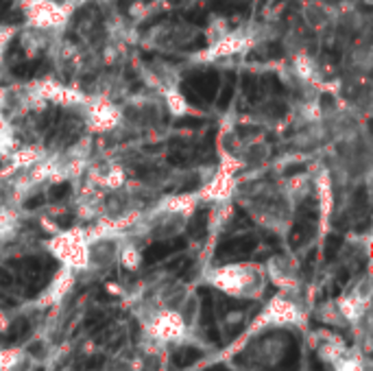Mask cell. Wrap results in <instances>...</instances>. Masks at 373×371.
I'll return each instance as SVG.
<instances>
[{
	"label": "cell",
	"instance_id": "6da1fadb",
	"mask_svg": "<svg viewBox=\"0 0 373 371\" xmlns=\"http://www.w3.org/2000/svg\"><path fill=\"white\" fill-rule=\"evenodd\" d=\"M142 328L146 338L155 345H182L190 338V328L175 308H160L158 312L142 319Z\"/></svg>",
	"mask_w": 373,
	"mask_h": 371
},
{
	"label": "cell",
	"instance_id": "7a4b0ae2",
	"mask_svg": "<svg viewBox=\"0 0 373 371\" xmlns=\"http://www.w3.org/2000/svg\"><path fill=\"white\" fill-rule=\"evenodd\" d=\"M302 323V314L297 312V308L292 306L288 299H282L280 295H273L266 308L262 310L258 326L262 328H290Z\"/></svg>",
	"mask_w": 373,
	"mask_h": 371
},
{
	"label": "cell",
	"instance_id": "3957f363",
	"mask_svg": "<svg viewBox=\"0 0 373 371\" xmlns=\"http://www.w3.org/2000/svg\"><path fill=\"white\" fill-rule=\"evenodd\" d=\"M188 86L196 90L201 100H212L216 96V90H218V74H216V72H206L201 76L190 79Z\"/></svg>",
	"mask_w": 373,
	"mask_h": 371
},
{
	"label": "cell",
	"instance_id": "277c9868",
	"mask_svg": "<svg viewBox=\"0 0 373 371\" xmlns=\"http://www.w3.org/2000/svg\"><path fill=\"white\" fill-rule=\"evenodd\" d=\"M26 354L22 347H2L0 350V371H18L24 367Z\"/></svg>",
	"mask_w": 373,
	"mask_h": 371
},
{
	"label": "cell",
	"instance_id": "5b68a950",
	"mask_svg": "<svg viewBox=\"0 0 373 371\" xmlns=\"http://www.w3.org/2000/svg\"><path fill=\"white\" fill-rule=\"evenodd\" d=\"M347 354H350V347L342 345V340H336V338L328 340V343H323L321 347H318V356H321L328 364H336L342 356H347Z\"/></svg>",
	"mask_w": 373,
	"mask_h": 371
},
{
	"label": "cell",
	"instance_id": "8992f818",
	"mask_svg": "<svg viewBox=\"0 0 373 371\" xmlns=\"http://www.w3.org/2000/svg\"><path fill=\"white\" fill-rule=\"evenodd\" d=\"M332 367H334V371H369L366 369V360L358 354V350H350V354L342 356Z\"/></svg>",
	"mask_w": 373,
	"mask_h": 371
},
{
	"label": "cell",
	"instance_id": "52a82bcc",
	"mask_svg": "<svg viewBox=\"0 0 373 371\" xmlns=\"http://www.w3.org/2000/svg\"><path fill=\"white\" fill-rule=\"evenodd\" d=\"M210 9L218 11V14H244L249 9V2L244 0H212Z\"/></svg>",
	"mask_w": 373,
	"mask_h": 371
},
{
	"label": "cell",
	"instance_id": "ba28073f",
	"mask_svg": "<svg viewBox=\"0 0 373 371\" xmlns=\"http://www.w3.org/2000/svg\"><path fill=\"white\" fill-rule=\"evenodd\" d=\"M46 68H48V64H42V62H24V64L14 66V74L18 79H31L33 74H38Z\"/></svg>",
	"mask_w": 373,
	"mask_h": 371
},
{
	"label": "cell",
	"instance_id": "9c48e42d",
	"mask_svg": "<svg viewBox=\"0 0 373 371\" xmlns=\"http://www.w3.org/2000/svg\"><path fill=\"white\" fill-rule=\"evenodd\" d=\"M234 81H236V74L230 72V74H227V83L222 86V92L218 96V107H220V110H227V105H230L232 94H234Z\"/></svg>",
	"mask_w": 373,
	"mask_h": 371
},
{
	"label": "cell",
	"instance_id": "30bf717a",
	"mask_svg": "<svg viewBox=\"0 0 373 371\" xmlns=\"http://www.w3.org/2000/svg\"><path fill=\"white\" fill-rule=\"evenodd\" d=\"M206 227H208V212L198 210L194 214V218H192V223H190V230H192L194 236H206Z\"/></svg>",
	"mask_w": 373,
	"mask_h": 371
},
{
	"label": "cell",
	"instance_id": "8fae6325",
	"mask_svg": "<svg viewBox=\"0 0 373 371\" xmlns=\"http://www.w3.org/2000/svg\"><path fill=\"white\" fill-rule=\"evenodd\" d=\"M242 90H244L246 98L258 100V96H260V92H258V76H254V74H244V76H242Z\"/></svg>",
	"mask_w": 373,
	"mask_h": 371
},
{
	"label": "cell",
	"instance_id": "7c38bea8",
	"mask_svg": "<svg viewBox=\"0 0 373 371\" xmlns=\"http://www.w3.org/2000/svg\"><path fill=\"white\" fill-rule=\"evenodd\" d=\"M70 192V184H59V186H52L50 188V199L52 201H62L66 199Z\"/></svg>",
	"mask_w": 373,
	"mask_h": 371
},
{
	"label": "cell",
	"instance_id": "4fadbf2b",
	"mask_svg": "<svg viewBox=\"0 0 373 371\" xmlns=\"http://www.w3.org/2000/svg\"><path fill=\"white\" fill-rule=\"evenodd\" d=\"M186 20H188L190 24H201V26H206L208 18H206V11L194 9V11H188V14H186Z\"/></svg>",
	"mask_w": 373,
	"mask_h": 371
},
{
	"label": "cell",
	"instance_id": "5bb4252c",
	"mask_svg": "<svg viewBox=\"0 0 373 371\" xmlns=\"http://www.w3.org/2000/svg\"><path fill=\"white\" fill-rule=\"evenodd\" d=\"M340 242H342L340 236H330V238H328V242H326V244H328V249H326V256H328V258H332L336 251L340 249Z\"/></svg>",
	"mask_w": 373,
	"mask_h": 371
},
{
	"label": "cell",
	"instance_id": "9a60e30c",
	"mask_svg": "<svg viewBox=\"0 0 373 371\" xmlns=\"http://www.w3.org/2000/svg\"><path fill=\"white\" fill-rule=\"evenodd\" d=\"M203 120L201 118H179L175 127H186V129H196V127H201Z\"/></svg>",
	"mask_w": 373,
	"mask_h": 371
},
{
	"label": "cell",
	"instance_id": "2e32d148",
	"mask_svg": "<svg viewBox=\"0 0 373 371\" xmlns=\"http://www.w3.org/2000/svg\"><path fill=\"white\" fill-rule=\"evenodd\" d=\"M266 55L270 59H280L284 55V48H282V44H278V42H270V44H266Z\"/></svg>",
	"mask_w": 373,
	"mask_h": 371
},
{
	"label": "cell",
	"instance_id": "e0dca14e",
	"mask_svg": "<svg viewBox=\"0 0 373 371\" xmlns=\"http://www.w3.org/2000/svg\"><path fill=\"white\" fill-rule=\"evenodd\" d=\"M168 164H172V166H186V164H188V158H186L184 153L175 151V153L168 155Z\"/></svg>",
	"mask_w": 373,
	"mask_h": 371
},
{
	"label": "cell",
	"instance_id": "ac0fdd59",
	"mask_svg": "<svg viewBox=\"0 0 373 371\" xmlns=\"http://www.w3.org/2000/svg\"><path fill=\"white\" fill-rule=\"evenodd\" d=\"M366 201H369V196H366V188H364V186H360L358 192H356V196H354V203H356V206H360V208H364Z\"/></svg>",
	"mask_w": 373,
	"mask_h": 371
},
{
	"label": "cell",
	"instance_id": "d6986e66",
	"mask_svg": "<svg viewBox=\"0 0 373 371\" xmlns=\"http://www.w3.org/2000/svg\"><path fill=\"white\" fill-rule=\"evenodd\" d=\"M44 196L42 194H38V196H33V199H28L26 203H24V208H26V210H35V208H40V206H44Z\"/></svg>",
	"mask_w": 373,
	"mask_h": 371
},
{
	"label": "cell",
	"instance_id": "ffe728a7",
	"mask_svg": "<svg viewBox=\"0 0 373 371\" xmlns=\"http://www.w3.org/2000/svg\"><path fill=\"white\" fill-rule=\"evenodd\" d=\"M299 172H306V164H290L284 170V175L286 177H292V175H299Z\"/></svg>",
	"mask_w": 373,
	"mask_h": 371
},
{
	"label": "cell",
	"instance_id": "44dd1931",
	"mask_svg": "<svg viewBox=\"0 0 373 371\" xmlns=\"http://www.w3.org/2000/svg\"><path fill=\"white\" fill-rule=\"evenodd\" d=\"M198 48H206V40H194V42H190V44H186L184 46V50H198Z\"/></svg>",
	"mask_w": 373,
	"mask_h": 371
},
{
	"label": "cell",
	"instance_id": "7402d4cb",
	"mask_svg": "<svg viewBox=\"0 0 373 371\" xmlns=\"http://www.w3.org/2000/svg\"><path fill=\"white\" fill-rule=\"evenodd\" d=\"M57 223H59V227H70L74 223V218H72L70 214H64V216H57Z\"/></svg>",
	"mask_w": 373,
	"mask_h": 371
},
{
	"label": "cell",
	"instance_id": "603a6c76",
	"mask_svg": "<svg viewBox=\"0 0 373 371\" xmlns=\"http://www.w3.org/2000/svg\"><path fill=\"white\" fill-rule=\"evenodd\" d=\"M11 9H14L11 7V0H0V20H2V16L9 14Z\"/></svg>",
	"mask_w": 373,
	"mask_h": 371
},
{
	"label": "cell",
	"instance_id": "cb8c5ba5",
	"mask_svg": "<svg viewBox=\"0 0 373 371\" xmlns=\"http://www.w3.org/2000/svg\"><path fill=\"white\" fill-rule=\"evenodd\" d=\"M318 103H321L323 107H332V105H334V96H332V94H321Z\"/></svg>",
	"mask_w": 373,
	"mask_h": 371
},
{
	"label": "cell",
	"instance_id": "d4e9b609",
	"mask_svg": "<svg viewBox=\"0 0 373 371\" xmlns=\"http://www.w3.org/2000/svg\"><path fill=\"white\" fill-rule=\"evenodd\" d=\"M129 4H131V0H118V7H120V11H127Z\"/></svg>",
	"mask_w": 373,
	"mask_h": 371
}]
</instances>
